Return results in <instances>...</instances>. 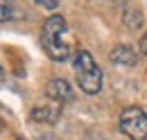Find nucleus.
Instances as JSON below:
<instances>
[{
	"label": "nucleus",
	"mask_w": 147,
	"mask_h": 140,
	"mask_svg": "<svg viewBox=\"0 0 147 140\" xmlns=\"http://www.w3.org/2000/svg\"><path fill=\"white\" fill-rule=\"evenodd\" d=\"M41 43L52 61H68L73 54V43L68 38V23L63 16H50L43 25Z\"/></svg>",
	"instance_id": "1"
},
{
	"label": "nucleus",
	"mask_w": 147,
	"mask_h": 140,
	"mask_svg": "<svg viewBox=\"0 0 147 140\" xmlns=\"http://www.w3.org/2000/svg\"><path fill=\"white\" fill-rule=\"evenodd\" d=\"M75 75H77V84L86 95H97L102 90V70L95 63V59L91 57V52L79 50L73 59Z\"/></svg>",
	"instance_id": "2"
},
{
	"label": "nucleus",
	"mask_w": 147,
	"mask_h": 140,
	"mask_svg": "<svg viewBox=\"0 0 147 140\" xmlns=\"http://www.w3.org/2000/svg\"><path fill=\"white\" fill-rule=\"evenodd\" d=\"M118 127L129 140H147V113L143 108H125L120 113Z\"/></svg>",
	"instance_id": "3"
},
{
	"label": "nucleus",
	"mask_w": 147,
	"mask_h": 140,
	"mask_svg": "<svg viewBox=\"0 0 147 140\" xmlns=\"http://www.w3.org/2000/svg\"><path fill=\"white\" fill-rule=\"evenodd\" d=\"M45 93H48L50 100H55L57 104H66V102L75 100V93L66 79H50L48 86H45Z\"/></svg>",
	"instance_id": "4"
},
{
	"label": "nucleus",
	"mask_w": 147,
	"mask_h": 140,
	"mask_svg": "<svg viewBox=\"0 0 147 140\" xmlns=\"http://www.w3.org/2000/svg\"><path fill=\"white\" fill-rule=\"evenodd\" d=\"M32 120L34 122H45V124H55L61 115V104H43L32 108Z\"/></svg>",
	"instance_id": "5"
},
{
	"label": "nucleus",
	"mask_w": 147,
	"mask_h": 140,
	"mask_svg": "<svg viewBox=\"0 0 147 140\" xmlns=\"http://www.w3.org/2000/svg\"><path fill=\"white\" fill-rule=\"evenodd\" d=\"M111 61L120 63V66H136L138 63V54L134 52L129 45H115L111 50Z\"/></svg>",
	"instance_id": "6"
},
{
	"label": "nucleus",
	"mask_w": 147,
	"mask_h": 140,
	"mask_svg": "<svg viewBox=\"0 0 147 140\" xmlns=\"http://www.w3.org/2000/svg\"><path fill=\"white\" fill-rule=\"evenodd\" d=\"M122 23L127 30H140L145 25V18H143V11L138 7H125L122 11Z\"/></svg>",
	"instance_id": "7"
},
{
	"label": "nucleus",
	"mask_w": 147,
	"mask_h": 140,
	"mask_svg": "<svg viewBox=\"0 0 147 140\" xmlns=\"http://www.w3.org/2000/svg\"><path fill=\"white\" fill-rule=\"evenodd\" d=\"M14 16H16V14H14V9H11L7 2L0 5V23H7V20H11Z\"/></svg>",
	"instance_id": "8"
},
{
	"label": "nucleus",
	"mask_w": 147,
	"mask_h": 140,
	"mask_svg": "<svg viewBox=\"0 0 147 140\" xmlns=\"http://www.w3.org/2000/svg\"><path fill=\"white\" fill-rule=\"evenodd\" d=\"M38 7H45V9H50V11H55L57 7H59V2L57 0H34Z\"/></svg>",
	"instance_id": "9"
},
{
	"label": "nucleus",
	"mask_w": 147,
	"mask_h": 140,
	"mask_svg": "<svg viewBox=\"0 0 147 140\" xmlns=\"http://www.w3.org/2000/svg\"><path fill=\"white\" fill-rule=\"evenodd\" d=\"M140 52L147 57V34H143V38H140Z\"/></svg>",
	"instance_id": "10"
},
{
	"label": "nucleus",
	"mask_w": 147,
	"mask_h": 140,
	"mask_svg": "<svg viewBox=\"0 0 147 140\" xmlns=\"http://www.w3.org/2000/svg\"><path fill=\"white\" fill-rule=\"evenodd\" d=\"M41 140H59V138L52 136V133H45V136H41Z\"/></svg>",
	"instance_id": "11"
},
{
	"label": "nucleus",
	"mask_w": 147,
	"mask_h": 140,
	"mask_svg": "<svg viewBox=\"0 0 147 140\" xmlns=\"http://www.w3.org/2000/svg\"><path fill=\"white\" fill-rule=\"evenodd\" d=\"M0 72H2V68H0Z\"/></svg>",
	"instance_id": "12"
},
{
	"label": "nucleus",
	"mask_w": 147,
	"mask_h": 140,
	"mask_svg": "<svg viewBox=\"0 0 147 140\" xmlns=\"http://www.w3.org/2000/svg\"><path fill=\"white\" fill-rule=\"evenodd\" d=\"M16 140H20V138H16Z\"/></svg>",
	"instance_id": "13"
}]
</instances>
